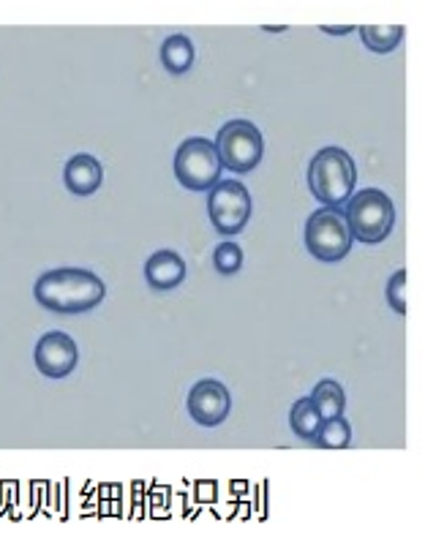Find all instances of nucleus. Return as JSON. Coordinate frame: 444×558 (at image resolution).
I'll list each match as a JSON object with an SVG mask.
<instances>
[{"mask_svg":"<svg viewBox=\"0 0 444 558\" xmlns=\"http://www.w3.org/2000/svg\"><path fill=\"white\" fill-rule=\"evenodd\" d=\"M306 251L319 262H341L349 256L355 237L344 207H319L306 221Z\"/></svg>","mask_w":444,"mask_h":558,"instance_id":"4","label":"nucleus"},{"mask_svg":"<svg viewBox=\"0 0 444 558\" xmlns=\"http://www.w3.org/2000/svg\"><path fill=\"white\" fill-rule=\"evenodd\" d=\"M357 33H360L366 49H371L376 55H387V52L401 47L406 28L404 25H363V28H357Z\"/></svg>","mask_w":444,"mask_h":558,"instance_id":"14","label":"nucleus"},{"mask_svg":"<svg viewBox=\"0 0 444 558\" xmlns=\"http://www.w3.org/2000/svg\"><path fill=\"white\" fill-rule=\"evenodd\" d=\"M172 167H175V177H178L180 186L186 191H194V194L210 191L224 172L216 142L205 137H191L186 142H180Z\"/></svg>","mask_w":444,"mask_h":558,"instance_id":"5","label":"nucleus"},{"mask_svg":"<svg viewBox=\"0 0 444 558\" xmlns=\"http://www.w3.org/2000/svg\"><path fill=\"white\" fill-rule=\"evenodd\" d=\"M186 406L191 420L197 422V425H202V428H216L232 412V395L216 379H202V382L194 384L191 392H188Z\"/></svg>","mask_w":444,"mask_h":558,"instance_id":"9","label":"nucleus"},{"mask_svg":"<svg viewBox=\"0 0 444 558\" xmlns=\"http://www.w3.org/2000/svg\"><path fill=\"white\" fill-rule=\"evenodd\" d=\"M213 267H216L218 275H235L243 270V248L235 243V240H224V243L216 245L213 251Z\"/></svg>","mask_w":444,"mask_h":558,"instance_id":"17","label":"nucleus"},{"mask_svg":"<svg viewBox=\"0 0 444 558\" xmlns=\"http://www.w3.org/2000/svg\"><path fill=\"white\" fill-rule=\"evenodd\" d=\"M387 303L393 308L395 314H406V270H395L387 281Z\"/></svg>","mask_w":444,"mask_h":558,"instance_id":"18","label":"nucleus"},{"mask_svg":"<svg viewBox=\"0 0 444 558\" xmlns=\"http://www.w3.org/2000/svg\"><path fill=\"white\" fill-rule=\"evenodd\" d=\"M33 360H36V368H39L41 376H47V379H66L77 368L79 349L69 333L52 330V333H44L39 338Z\"/></svg>","mask_w":444,"mask_h":558,"instance_id":"8","label":"nucleus"},{"mask_svg":"<svg viewBox=\"0 0 444 558\" xmlns=\"http://www.w3.org/2000/svg\"><path fill=\"white\" fill-rule=\"evenodd\" d=\"M33 297L52 314L77 316L99 308L107 297V284L85 267H58L41 273L33 284Z\"/></svg>","mask_w":444,"mask_h":558,"instance_id":"1","label":"nucleus"},{"mask_svg":"<svg viewBox=\"0 0 444 558\" xmlns=\"http://www.w3.org/2000/svg\"><path fill=\"white\" fill-rule=\"evenodd\" d=\"M197 60V49H194V41L183 36V33H172L169 39H164L161 44V63L164 69L172 74V77H180L186 74Z\"/></svg>","mask_w":444,"mask_h":558,"instance_id":"12","label":"nucleus"},{"mask_svg":"<svg viewBox=\"0 0 444 558\" xmlns=\"http://www.w3.org/2000/svg\"><path fill=\"white\" fill-rule=\"evenodd\" d=\"M344 213L349 229H352V237L366 245L385 243L395 226L393 199L382 188H366V191L352 194Z\"/></svg>","mask_w":444,"mask_h":558,"instance_id":"3","label":"nucleus"},{"mask_svg":"<svg viewBox=\"0 0 444 558\" xmlns=\"http://www.w3.org/2000/svg\"><path fill=\"white\" fill-rule=\"evenodd\" d=\"M63 183L74 196L96 194L101 183H104V167L99 164V158L88 156V153H77L63 167Z\"/></svg>","mask_w":444,"mask_h":558,"instance_id":"11","label":"nucleus"},{"mask_svg":"<svg viewBox=\"0 0 444 558\" xmlns=\"http://www.w3.org/2000/svg\"><path fill=\"white\" fill-rule=\"evenodd\" d=\"M210 224L221 237H237L251 221V194L240 180H218L208 191Z\"/></svg>","mask_w":444,"mask_h":558,"instance_id":"7","label":"nucleus"},{"mask_svg":"<svg viewBox=\"0 0 444 558\" xmlns=\"http://www.w3.org/2000/svg\"><path fill=\"white\" fill-rule=\"evenodd\" d=\"M322 425V417L314 409L311 398H300V401L292 403V412H289V428L295 433L297 439L303 441H314L316 431Z\"/></svg>","mask_w":444,"mask_h":558,"instance_id":"16","label":"nucleus"},{"mask_svg":"<svg viewBox=\"0 0 444 558\" xmlns=\"http://www.w3.org/2000/svg\"><path fill=\"white\" fill-rule=\"evenodd\" d=\"M352 25H346V28H322V33H327V36H349L352 33Z\"/></svg>","mask_w":444,"mask_h":558,"instance_id":"19","label":"nucleus"},{"mask_svg":"<svg viewBox=\"0 0 444 558\" xmlns=\"http://www.w3.org/2000/svg\"><path fill=\"white\" fill-rule=\"evenodd\" d=\"M357 186L355 158L344 147H322L308 164V188L322 207H341Z\"/></svg>","mask_w":444,"mask_h":558,"instance_id":"2","label":"nucleus"},{"mask_svg":"<svg viewBox=\"0 0 444 558\" xmlns=\"http://www.w3.org/2000/svg\"><path fill=\"white\" fill-rule=\"evenodd\" d=\"M216 150L224 172H237L246 175L259 167L265 158V139L251 120H229L218 128Z\"/></svg>","mask_w":444,"mask_h":558,"instance_id":"6","label":"nucleus"},{"mask_svg":"<svg viewBox=\"0 0 444 558\" xmlns=\"http://www.w3.org/2000/svg\"><path fill=\"white\" fill-rule=\"evenodd\" d=\"M308 398H311V403H314V409L319 412L322 420L341 417L346 409V392L336 379H322Z\"/></svg>","mask_w":444,"mask_h":558,"instance_id":"13","label":"nucleus"},{"mask_svg":"<svg viewBox=\"0 0 444 558\" xmlns=\"http://www.w3.org/2000/svg\"><path fill=\"white\" fill-rule=\"evenodd\" d=\"M145 281L153 292H172L186 281V262L175 251L161 248L145 262Z\"/></svg>","mask_w":444,"mask_h":558,"instance_id":"10","label":"nucleus"},{"mask_svg":"<svg viewBox=\"0 0 444 558\" xmlns=\"http://www.w3.org/2000/svg\"><path fill=\"white\" fill-rule=\"evenodd\" d=\"M314 447L319 450H346L352 444V425L346 420L344 414L341 417H330V420H322L319 431H316Z\"/></svg>","mask_w":444,"mask_h":558,"instance_id":"15","label":"nucleus"}]
</instances>
